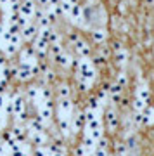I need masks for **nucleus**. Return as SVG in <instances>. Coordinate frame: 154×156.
Instances as JSON below:
<instances>
[{
    "instance_id": "obj_1",
    "label": "nucleus",
    "mask_w": 154,
    "mask_h": 156,
    "mask_svg": "<svg viewBox=\"0 0 154 156\" xmlns=\"http://www.w3.org/2000/svg\"><path fill=\"white\" fill-rule=\"evenodd\" d=\"M80 75H82V78L85 80V82H87V83H90V82L94 80L95 69H94L92 62L88 61V59H83V61L80 62Z\"/></svg>"
},
{
    "instance_id": "obj_3",
    "label": "nucleus",
    "mask_w": 154,
    "mask_h": 156,
    "mask_svg": "<svg viewBox=\"0 0 154 156\" xmlns=\"http://www.w3.org/2000/svg\"><path fill=\"white\" fill-rule=\"evenodd\" d=\"M76 50L80 52V54H83V56H87V54H88L87 44H85V42H82V40H78V42H76Z\"/></svg>"
},
{
    "instance_id": "obj_5",
    "label": "nucleus",
    "mask_w": 154,
    "mask_h": 156,
    "mask_svg": "<svg viewBox=\"0 0 154 156\" xmlns=\"http://www.w3.org/2000/svg\"><path fill=\"white\" fill-rule=\"evenodd\" d=\"M94 38L97 40V42H102V40L106 38V35H104V31H95V33H94Z\"/></svg>"
},
{
    "instance_id": "obj_4",
    "label": "nucleus",
    "mask_w": 154,
    "mask_h": 156,
    "mask_svg": "<svg viewBox=\"0 0 154 156\" xmlns=\"http://www.w3.org/2000/svg\"><path fill=\"white\" fill-rule=\"evenodd\" d=\"M107 123H109L111 128L116 127V115H114V111H107Z\"/></svg>"
},
{
    "instance_id": "obj_2",
    "label": "nucleus",
    "mask_w": 154,
    "mask_h": 156,
    "mask_svg": "<svg viewBox=\"0 0 154 156\" xmlns=\"http://www.w3.org/2000/svg\"><path fill=\"white\" fill-rule=\"evenodd\" d=\"M137 99L145 101V102L149 101V90H147V87H145V85H138V89H137Z\"/></svg>"
}]
</instances>
